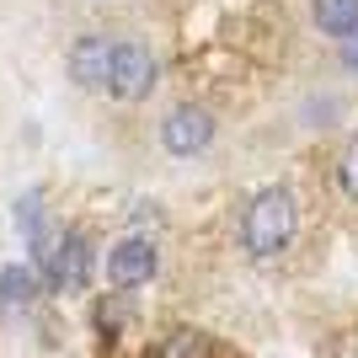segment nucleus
<instances>
[{"label":"nucleus","instance_id":"3","mask_svg":"<svg viewBox=\"0 0 358 358\" xmlns=\"http://www.w3.org/2000/svg\"><path fill=\"white\" fill-rule=\"evenodd\" d=\"M43 273H48V284L59 289V294L86 289V278H91V246H86V236L64 230V236L54 241V257L43 262Z\"/></svg>","mask_w":358,"mask_h":358},{"label":"nucleus","instance_id":"5","mask_svg":"<svg viewBox=\"0 0 358 358\" xmlns=\"http://www.w3.org/2000/svg\"><path fill=\"white\" fill-rule=\"evenodd\" d=\"M161 139H166V150L171 155H193V150H203L214 139V118L203 113V107H171L166 113V123H161Z\"/></svg>","mask_w":358,"mask_h":358},{"label":"nucleus","instance_id":"8","mask_svg":"<svg viewBox=\"0 0 358 358\" xmlns=\"http://www.w3.org/2000/svg\"><path fill=\"white\" fill-rule=\"evenodd\" d=\"M32 299H38V273L32 268H6L0 273V305H6V310H27Z\"/></svg>","mask_w":358,"mask_h":358},{"label":"nucleus","instance_id":"2","mask_svg":"<svg viewBox=\"0 0 358 358\" xmlns=\"http://www.w3.org/2000/svg\"><path fill=\"white\" fill-rule=\"evenodd\" d=\"M150 91H155V59H150V48L145 43H118L107 96H118V102H145Z\"/></svg>","mask_w":358,"mask_h":358},{"label":"nucleus","instance_id":"1","mask_svg":"<svg viewBox=\"0 0 358 358\" xmlns=\"http://www.w3.org/2000/svg\"><path fill=\"white\" fill-rule=\"evenodd\" d=\"M294 224H299V203L289 187H262L252 198V209H246V224H241V241H246V252L257 262H268L278 257L294 241Z\"/></svg>","mask_w":358,"mask_h":358},{"label":"nucleus","instance_id":"6","mask_svg":"<svg viewBox=\"0 0 358 358\" xmlns=\"http://www.w3.org/2000/svg\"><path fill=\"white\" fill-rule=\"evenodd\" d=\"M107 278H113L118 289H139V284H150V278H155V246H150L145 236L118 241V246L107 252Z\"/></svg>","mask_w":358,"mask_h":358},{"label":"nucleus","instance_id":"7","mask_svg":"<svg viewBox=\"0 0 358 358\" xmlns=\"http://www.w3.org/2000/svg\"><path fill=\"white\" fill-rule=\"evenodd\" d=\"M310 6H315L321 32H331V38H353L358 32V0H310Z\"/></svg>","mask_w":358,"mask_h":358},{"label":"nucleus","instance_id":"10","mask_svg":"<svg viewBox=\"0 0 358 358\" xmlns=\"http://www.w3.org/2000/svg\"><path fill=\"white\" fill-rule=\"evenodd\" d=\"M343 187L358 198V145H348V155H343Z\"/></svg>","mask_w":358,"mask_h":358},{"label":"nucleus","instance_id":"4","mask_svg":"<svg viewBox=\"0 0 358 358\" xmlns=\"http://www.w3.org/2000/svg\"><path fill=\"white\" fill-rule=\"evenodd\" d=\"M113 54H118V43H113V38H102V32L75 38V48H70V75H75V86L107 91V80H113Z\"/></svg>","mask_w":358,"mask_h":358},{"label":"nucleus","instance_id":"9","mask_svg":"<svg viewBox=\"0 0 358 358\" xmlns=\"http://www.w3.org/2000/svg\"><path fill=\"white\" fill-rule=\"evenodd\" d=\"M161 358H209V337L203 331H171L166 337V348H161Z\"/></svg>","mask_w":358,"mask_h":358},{"label":"nucleus","instance_id":"11","mask_svg":"<svg viewBox=\"0 0 358 358\" xmlns=\"http://www.w3.org/2000/svg\"><path fill=\"white\" fill-rule=\"evenodd\" d=\"M343 59H348V64H353V70H358V38H348V48H343Z\"/></svg>","mask_w":358,"mask_h":358}]
</instances>
